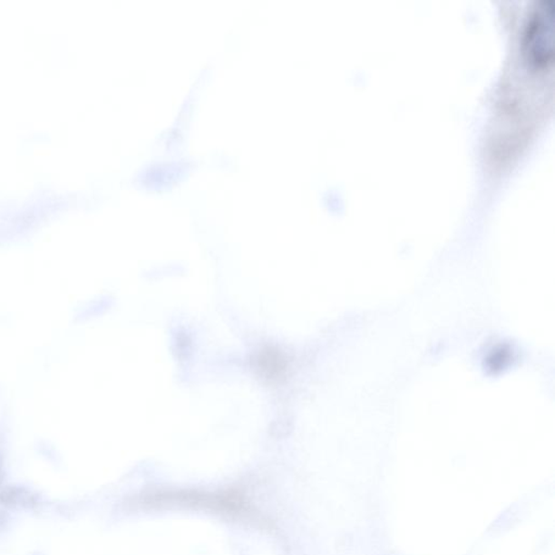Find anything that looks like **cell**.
Wrapping results in <instances>:
<instances>
[{"label": "cell", "mask_w": 555, "mask_h": 555, "mask_svg": "<svg viewBox=\"0 0 555 555\" xmlns=\"http://www.w3.org/2000/svg\"><path fill=\"white\" fill-rule=\"evenodd\" d=\"M555 7L552 0H542L531 11L525 24L523 52L532 68L545 70L553 61Z\"/></svg>", "instance_id": "obj_1"}, {"label": "cell", "mask_w": 555, "mask_h": 555, "mask_svg": "<svg viewBox=\"0 0 555 555\" xmlns=\"http://www.w3.org/2000/svg\"><path fill=\"white\" fill-rule=\"evenodd\" d=\"M259 365L266 374L271 376L280 375L286 368V363L282 359L281 355L274 351L264 353L263 356L259 358Z\"/></svg>", "instance_id": "obj_2"}]
</instances>
